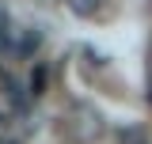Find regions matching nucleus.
<instances>
[{"label": "nucleus", "mask_w": 152, "mask_h": 144, "mask_svg": "<svg viewBox=\"0 0 152 144\" xmlns=\"http://www.w3.org/2000/svg\"><path fill=\"white\" fill-rule=\"evenodd\" d=\"M65 129H69V137L76 144H91L103 137V114L95 106H88V103H72L69 118H65Z\"/></svg>", "instance_id": "obj_1"}, {"label": "nucleus", "mask_w": 152, "mask_h": 144, "mask_svg": "<svg viewBox=\"0 0 152 144\" xmlns=\"http://www.w3.org/2000/svg\"><path fill=\"white\" fill-rule=\"evenodd\" d=\"M38 46H42V31H38V27L23 31V38H19V53H23V57H31Z\"/></svg>", "instance_id": "obj_2"}, {"label": "nucleus", "mask_w": 152, "mask_h": 144, "mask_svg": "<svg viewBox=\"0 0 152 144\" xmlns=\"http://www.w3.org/2000/svg\"><path fill=\"white\" fill-rule=\"evenodd\" d=\"M118 144H148V133L141 125H126V129H118Z\"/></svg>", "instance_id": "obj_3"}, {"label": "nucleus", "mask_w": 152, "mask_h": 144, "mask_svg": "<svg viewBox=\"0 0 152 144\" xmlns=\"http://www.w3.org/2000/svg\"><path fill=\"white\" fill-rule=\"evenodd\" d=\"M65 4H69V12H76L80 19H91L95 12H99V4H103V0H65Z\"/></svg>", "instance_id": "obj_4"}, {"label": "nucleus", "mask_w": 152, "mask_h": 144, "mask_svg": "<svg viewBox=\"0 0 152 144\" xmlns=\"http://www.w3.org/2000/svg\"><path fill=\"white\" fill-rule=\"evenodd\" d=\"M38 95H46V65L31 72V99H38Z\"/></svg>", "instance_id": "obj_5"}, {"label": "nucleus", "mask_w": 152, "mask_h": 144, "mask_svg": "<svg viewBox=\"0 0 152 144\" xmlns=\"http://www.w3.org/2000/svg\"><path fill=\"white\" fill-rule=\"evenodd\" d=\"M4 38H8V15L0 12V46H4Z\"/></svg>", "instance_id": "obj_6"}, {"label": "nucleus", "mask_w": 152, "mask_h": 144, "mask_svg": "<svg viewBox=\"0 0 152 144\" xmlns=\"http://www.w3.org/2000/svg\"><path fill=\"white\" fill-rule=\"evenodd\" d=\"M0 144H23V140H15V137H0Z\"/></svg>", "instance_id": "obj_7"}, {"label": "nucleus", "mask_w": 152, "mask_h": 144, "mask_svg": "<svg viewBox=\"0 0 152 144\" xmlns=\"http://www.w3.org/2000/svg\"><path fill=\"white\" fill-rule=\"evenodd\" d=\"M148 99H152V68H148Z\"/></svg>", "instance_id": "obj_8"}]
</instances>
